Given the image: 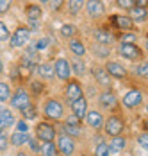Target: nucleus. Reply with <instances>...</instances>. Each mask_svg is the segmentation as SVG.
Listing matches in <instances>:
<instances>
[{
	"label": "nucleus",
	"mask_w": 148,
	"mask_h": 156,
	"mask_svg": "<svg viewBox=\"0 0 148 156\" xmlns=\"http://www.w3.org/2000/svg\"><path fill=\"white\" fill-rule=\"evenodd\" d=\"M145 109H146V113H148V104H146V108H145Z\"/></svg>",
	"instance_id": "obj_54"
},
{
	"label": "nucleus",
	"mask_w": 148,
	"mask_h": 156,
	"mask_svg": "<svg viewBox=\"0 0 148 156\" xmlns=\"http://www.w3.org/2000/svg\"><path fill=\"white\" fill-rule=\"evenodd\" d=\"M22 115H23V119H25V120H32V119H36V117H38L36 106H34V104H30L29 108H25L23 111H22Z\"/></svg>",
	"instance_id": "obj_34"
},
{
	"label": "nucleus",
	"mask_w": 148,
	"mask_h": 156,
	"mask_svg": "<svg viewBox=\"0 0 148 156\" xmlns=\"http://www.w3.org/2000/svg\"><path fill=\"white\" fill-rule=\"evenodd\" d=\"M70 50L73 52V56H77V58H84L86 56V47H84V43L80 41V40H77V38H72L70 40Z\"/></svg>",
	"instance_id": "obj_21"
},
{
	"label": "nucleus",
	"mask_w": 148,
	"mask_h": 156,
	"mask_svg": "<svg viewBox=\"0 0 148 156\" xmlns=\"http://www.w3.org/2000/svg\"><path fill=\"white\" fill-rule=\"evenodd\" d=\"M104 68L107 70V74H109L111 77H118V79H125L127 77V68H125L121 63H118V61H109Z\"/></svg>",
	"instance_id": "obj_15"
},
{
	"label": "nucleus",
	"mask_w": 148,
	"mask_h": 156,
	"mask_svg": "<svg viewBox=\"0 0 148 156\" xmlns=\"http://www.w3.org/2000/svg\"><path fill=\"white\" fill-rule=\"evenodd\" d=\"M9 102H11V106H13L15 109H18V111H23L25 108H29L30 104H32L29 92H27V90H23V88H18L15 94L11 95Z\"/></svg>",
	"instance_id": "obj_4"
},
{
	"label": "nucleus",
	"mask_w": 148,
	"mask_h": 156,
	"mask_svg": "<svg viewBox=\"0 0 148 156\" xmlns=\"http://www.w3.org/2000/svg\"><path fill=\"white\" fill-rule=\"evenodd\" d=\"M137 144L148 151V131H143V133L137 135Z\"/></svg>",
	"instance_id": "obj_36"
},
{
	"label": "nucleus",
	"mask_w": 148,
	"mask_h": 156,
	"mask_svg": "<svg viewBox=\"0 0 148 156\" xmlns=\"http://www.w3.org/2000/svg\"><path fill=\"white\" fill-rule=\"evenodd\" d=\"M93 77H95V81H96L100 86H104L105 90H111L113 81H111V76L107 74L105 68H102V66H95V68H93Z\"/></svg>",
	"instance_id": "obj_14"
},
{
	"label": "nucleus",
	"mask_w": 148,
	"mask_h": 156,
	"mask_svg": "<svg viewBox=\"0 0 148 156\" xmlns=\"http://www.w3.org/2000/svg\"><path fill=\"white\" fill-rule=\"evenodd\" d=\"M29 38H30V31L27 29V27H18V29L13 32L9 43H11L13 48H20V47H23V45H27Z\"/></svg>",
	"instance_id": "obj_10"
},
{
	"label": "nucleus",
	"mask_w": 148,
	"mask_h": 156,
	"mask_svg": "<svg viewBox=\"0 0 148 156\" xmlns=\"http://www.w3.org/2000/svg\"><path fill=\"white\" fill-rule=\"evenodd\" d=\"M32 156H39V154H32Z\"/></svg>",
	"instance_id": "obj_55"
},
{
	"label": "nucleus",
	"mask_w": 148,
	"mask_h": 156,
	"mask_svg": "<svg viewBox=\"0 0 148 156\" xmlns=\"http://www.w3.org/2000/svg\"><path fill=\"white\" fill-rule=\"evenodd\" d=\"M134 41H136V34L134 32H129V34L121 36V43H134Z\"/></svg>",
	"instance_id": "obj_45"
},
{
	"label": "nucleus",
	"mask_w": 148,
	"mask_h": 156,
	"mask_svg": "<svg viewBox=\"0 0 148 156\" xmlns=\"http://www.w3.org/2000/svg\"><path fill=\"white\" fill-rule=\"evenodd\" d=\"M125 131V122L119 115H111L109 119H105L104 122V133L107 136H119Z\"/></svg>",
	"instance_id": "obj_2"
},
{
	"label": "nucleus",
	"mask_w": 148,
	"mask_h": 156,
	"mask_svg": "<svg viewBox=\"0 0 148 156\" xmlns=\"http://www.w3.org/2000/svg\"><path fill=\"white\" fill-rule=\"evenodd\" d=\"M46 45H48V40H39V41L36 43V50H43Z\"/></svg>",
	"instance_id": "obj_47"
},
{
	"label": "nucleus",
	"mask_w": 148,
	"mask_h": 156,
	"mask_svg": "<svg viewBox=\"0 0 148 156\" xmlns=\"http://www.w3.org/2000/svg\"><path fill=\"white\" fill-rule=\"evenodd\" d=\"M9 99H11V88H9V84L0 81V102H5Z\"/></svg>",
	"instance_id": "obj_30"
},
{
	"label": "nucleus",
	"mask_w": 148,
	"mask_h": 156,
	"mask_svg": "<svg viewBox=\"0 0 148 156\" xmlns=\"http://www.w3.org/2000/svg\"><path fill=\"white\" fill-rule=\"evenodd\" d=\"M143 126H145V131H148V119L145 120V122H143Z\"/></svg>",
	"instance_id": "obj_51"
},
{
	"label": "nucleus",
	"mask_w": 148,
	"mask_h": 156,
	"mask_svg": "<svg viewBox=\"0 0 148 156\" xmlns=\"http://www.w3.org/2000/svg\"><path fill=\"white\" fill-rule=\"evenodd\" d=\"M70 108H72V113H73L77 119H84L86 117V113H88V101H86V97L82 95V97H79V99H75L70 102Z\"/></svg>",
	"instance_id": "obj_13"
},
{
	"label": "nucleus",
	"mask_w": 148,
	"mask_h": 156,
	"mask_svg": "<svg viewBox=\"0 0 148 156\" xmlns=\"http://www.w3.org/2000/svg\"><path fill=\"white\" fill-rule=\"evenodd\" d=\"M145 47H146V48H148V38H146V41H145Z\"/></svg>",
	"instance_id": "obj_52"
},
{
	"label": "nucleus",
	"mask_w": 148,
	"mask_h": 156,
	"mask_svg": "<svg viewBox=\"0 0 148 156\" xmlns=\"http://www.w3.org/2000/svg\"><path fill=\"white\" fill-rule=\"evenodd\" d=\"M62 133H66V135H68V136H72V138H77V136H80V135H82V129H80V126H68V124H64Z\"/></svg>",
	"instance_id": "obj_28"
},
{
	"label": "nucleus",
	"mask_w": 148,
	"mask_h": 156,
	"mask_svg": "<svg viewBox=\"0 0 148 156\" xmlns=\"http://www.w3.org/2000/svg\"><path fill=\"white\" fill-rule=\"evenodd\" d=\"M29 133H20V131H15L13 135H11V138H9V144H13V145H23V144H27L29 142Z\"/></svg>",
	"instance_id": "obj_26"
},
{
	"label": "nucleus",
	"mask_w": 148,
	"mask_h": 156,
	"mask_svg": "<svg viewBox=\"0 0 148 156\" xmlns=\"http://www.w3.org/2000/svg\"><path fill=\"white\" fill-rule=\"evenodd\" d=\"M134 72H136V76H137V77L148 79V61L137 63V65H136V68H134Z\"/></svg>",
	"instance_id": "obj_29"
},
{
	"label": "nucleus",
	"mask_w": 148,
	"mask_h": 156,
	"mask_svg": "<svg viewBox=\"0 0 148 156\" xmlns=\"http://www.w3.org/2000/svg\"><path fill=\"white\" fill-rule=\"evenodd\" d=\"M54 72H56V76H57L61 81H68V79L72 77V66H70V61L64 59V58L56 59V63H54Z\"/></svg>",
	"instance_id": "obj_9"
},
{
	"label": "nucleus",
	"mask_w": 148,
	"mask_h": 156,
	"mask_svg": "<svg viewBox=\"0 0 148 156\" xmlns=\"http://www.w3.org/2000/svg\"><path fill=\"white\" fill-rule=\"evenodd\" d=\"M86 122H88V126L91 127V129H95V131H98V129H102L104 127V115L98 111V109H88V113H86Z\"/></svg>",
	"instance_id": "obj_12"
},
{
	"label": "nucleus",
	"mask_w": 148,
	"mask_h": 156,
	"mask_svg": "<svg viewBox=\"0 0 148 156\" xmlns=\"http://www.w3.org/2000/svg\"><path fill=\"white\" fill-rule=\"evenodd\" d=\"M25 13H27V18L30 22H38L41 18V7L39 5H34V4H29L25 7Z\"/></svg>",
	"instance_id": "obj_25"
},
{
	"label": "nucleus",
	"mask_w": 148,
	"mask_h": 156,
	"mask_svg": "<svg viewBox=\"0 0 148 156\" xmlns=\"http://www.w3.org/2000/svg\"><path fill=\"white\" fill-rule=\"evenodd\" d=\"M93 36L98 41V45H109V43L114 41V36L109 31H105V29H96V31L93 32Z\"/></svg>",
	"instance_id": "obj_20"
},
{
	"label": "nucleus",
	"mask_w": 148,
	"mask_h": 156,
	"mask_svg": "<svg viewBox=\"0 0 148 156\" xmlns=\"http://www.w3.org/2000/svg\"><path fill=\"white\" fill-rule=\"evenodd\" d=\"M86 9H88V15L93 16V18H100L105 13L102 0H88L86 2Z\"/></svg>",
	"instance_id": "obj_16"
},
{
	"label": "nucleus",
	"mask_w": 148,
	"mask_h": 156,
	"mask_svg": "<svg viewBox=\"0 0 148 156\" xmlns=\"http://www.w3.org/2000/svg\"><path fill=\"white\" fill-rule=\"evenodd\" d=\"M57 136V131L56 127L48 122H39L36 126V138L41 142H54Z\"/></svg>",
	"instance_id": "obj_6"
},
{
	"label": "nucleus",
	"mask_w": 148,
	"mask_h": 156,
	"mask_svg": "<svg viewBox=\"0 0 148 156\" xmlns=\"http://www.w3.org/2000/svg\"><path fill=\"white\" fill-rule=\"evenodd\" d=\"M36 68H38V76L43 77V79H52L54 76H56L54 65H50V63H41V65H38Z\"/></svg>",
	"instance_id": "obj_23"
},
{
	"label": "nucleus",
	"mask_w": 148,
	"mask_h": 156,
	"mask_svg": "<svg viewBox=\"0 0 148 156\" xmlns=\"http://www.w3.org/2000/svg\"><path fill=\"white\" fill-rule=\"evenodd\" d=\"M62 4H64V0H52V9L54 11H59Z\"/></svg>",
	"instance_id": "obj_46"
},
{
	"label": "nucleus",
	"mask_w": 148,
	"mask_h": 156,
	"mask_svg": "<svg viewBox=\"0 0 148 156\" xmlns=\"http://www.w3.org/2000/svg\"><path fill=\"white\" fill-rule=\"evenodd\" d=\"M95 54H96V58H107L109 56V48L102 47V45H95Z\"/></svg>",
	"instance_id": "obj_39"
},
{
	"label": "nucleus",
	"mask_w": 148,
	"mask_h": 156,
	"mask_svg": "<svg viewBox=\"0 0 148 156\" xmlns=\"http://www.w3.org/2000/svg\"><path fill=\"white\" fill-rule=\"evenodd\" d=\"M143 99H145L143 92H139V90H129V92H125V95L121 97V104L129 109H134V108H137V106L143 104Z\"/></svg>",
	"instance_id": "obj_7"
},
{
	"label": "nucleus",
	"mask_w": 148,
	"mask_h": 156,
	"mask_svg": "<svg viewBox=\"0 0 148 156\" xmlns=\"http://www.w3.org/2000/svg\"><path fill=\"white\" fill-rule=\"evenodd\" d=\"M70 66H72V74H77V76H84L86 74V63L82 61V58L75 56L70 61Z\"/></svg>",
	"instance_id": "obj_24"
},
{
	"label": "nucleus",
	"mask_w": 148,
	"mask_h": 156,
	"mask_svg": "<svg viewBox=\"0 0 148 156\" xmlns=\"http://www.w3.org/2000/svg\"><path fill=\"white\" fill-rule=\"evenodd\" d=\"M95 156H111V153H109V145H107L105 142L96 144V147H95Z\"/></svg>",
	"instance_id": "obj_32"
},
{
	"label": "nucleus",
	"mask_w": 148,
	"mask_h": 156,
	"mask_svg": "<svg viewBox=\"0 0 148 156\" xmlns=\"http://www.w3.org/2000/svg\"><path fill=\"white\" fill-rule=\"evenodd\" d=\"M109 145V153H111V156L118 154V153H121L125 147H127V138L125 136H113L111 138V144H107Z\"/></svg>",
	"instance_id": "obj_18"
},
{
	"label": "nucleus",
	"mask_w": 148,
	"mask_h": 156,
	"mask_svg": "<svg viewBox=\"0 0 148 156\" xmlns=\"http://www.w3.org/2000/svg\"><path fill=\"white\" fill-rule=\"evenodd\" d=\"M9 147V136L5 135V131H0V153H4Z\"/></svg>",
	"instance_id": "obj_35"
},
{
	"label": "nucleus",
	"mask_w": 148,
	"mask_h": 156,
	"mask_svg": "<svg viewBox=\"0 0 148 156\" xmlns=\"http://www.w3.org/2000/svg\"><path fill=\"white\" fill-rule=\"evenodd\" d=\"M116 4L121 9H132L134 5H136V0H116Z\"/></svg>",
	"instance_id": "obj_37"
},
{
	"label": "nucleus",
	"mask_w": 148,
	"mask_h": 156,
	"mask_svg": "<svg viewBox=\"0 0 148 156\" xmlns=\"http://www.w3.org/2000/svg\"><path fill=\"white\" fill-rule=\"evenodd\" d=\"M30 145V149L34 151V154H38L39 151H41V144H39V140L38 138H29V142H27Z\"/></svg>",
	"instance_id": "obj_38"
},
{
	"label": "nucleus",
	"mask_w": 148,
	"mask_h": 156,
	"mask_svg": "<svg viewBox=\"0 0 148 156\" xmlns=\"http://www.w3.org/2000/svg\"><path fill=\"white\" fill-rule=\"evenodd\" d=\"M11 2L13 0H0V15H5L11 7Z\"/></svg>",
	"instance_id": "obj_42"
},
{
	"label": "nucleus",
	"mask_w": 148,
	"mask_h": 156,
	"mask_svg": "<svg viewBox=\"0 0 148 156\" xmlns=\"http://www.w3.org/2000/svg\"><path fill=\"white\" fill-rule=\"evenodd\" d=\"M75 149H77L75 138L68 136L66 133H61L59 136H57V151H59L62 156H73Z\"/></svg>",
	"instance_id": "obj_5"
},
{
	"label": "nucleus",
	"mask_w": 148,
	"mask_h": 156,
	"mask_svg": "<svg viewBox=\"0 0 148 156\" xmlns=\"http://www.w3.org/2000/svg\"><path fill=\"white\" fill-rule=\"evenodd\" d=\"M64 124H68V126H80V119H77L73 113H72L70 117H66V119H64Z\"/></svg>",
	"instance_id": "obj_43"
},
{
	"label": "nucleus",
	"mask_w": 148,
	"mask_h": 156,
	"mask_svg": "<svg viewBox=\"0 0 148 156\" xmlns=\"http://www.w3.org/2000/svg\"><path fill=\"white\" fill-rule=\"evenodd\" d=\"M98 102L107 111H113V109L118 108V97H116V94L113 90H104L100 94V97H98Z\"/></svg>",
	"instance_id": "obj_11"
},
{
	"label": "nucleus",
	"mask_w": 148,
	"mask_h": 156,
	"mask_svg": "<svg viewBox=\"0 0 148 156\" xmlns=\"http://www.w3.org/2000/svg\"><path fill=\"white\" fill-rule=\"evenodd\" d=\"M84 4H86V0H70V2H68L70 13H72V15H79V11L84 7Z\"/></svg>",
	"instance_id": "obj_31"
},
{
	"label": "nucleus",
	"mask_w": 148,
	"mask_h": 156,
	"mask_svg": "<svg viewBox=\"0 0 148 156\" xmlns=\"http://www.w3.org/2000/svg\"><path fill=\"white\" fill-rule=\"evenodd\" d=\"M136 5H139V7H146L148 0H136Z\"/></svg>",
	"instance_id": "obj_48"
},
{
	"label": "nucleus",
	"mask_w": 148,
	"mask_h": 156,
	"mask_svg": "<svg viewBox=\"0 0 148 156\" xmlns=\"http://www.w3.org/2000/svg\"><path fill=\"white\" fill-rule=\"evenodd\" d=\"M2 72H4V61L0 59V76H2Z\"/></svg>",
	"instance_id": "obj_49"
},
{
	"label": "nucleus",
	"mask_w": 148,
	"mask_h": 156,
	"mask_svg": "<svg viewBox=\"0 0 148 156\" xmlns=\"http://www.w3.org/2000/svg\"><path fill=\"white\" fill-rule=\"evenodd\" d=\"M13 124H16L15 113L11 109L0 108V131H4L5 127H11Z\"/></svg>",
	"instance_id": "obj_17"
},
{
	"label": "nucleus",
	"mask_w": 148,
	"mask_h": 156,
	"mask_svg": "<svg viewBox=\"0 0 148 156\" xmlns=\"http://www.w3.org/2000/svg\"><path fill=\"white\" fill-rule=\"evenodd\" d=\"M43 115H45V119L54 120V122L62 120L64 119V106H62V102L59 99H56V97L46 99L43 104Z\"/></svg>",
	"instance_id": "obj_1"
},
{
	"label": "nucleus",
	"mask_w": 148,
	"mask_h": 156,
	"mask_svg": "<svg viewBox=\"0 0 148 156\" xmlns=\"http://www.w3.org/2000/svg\"><path fill=\"white\" fill-rule=\"evenodd\" d=\"M7 38H9V29L5 27V23L0 22V41H4V40H7Z\"/></svg>",
	"instance_id": "obj_44"
},
{
	"label": "nucleus",
	"mask_w": 148,
	"mask_h": 156,
	"mask_svg": "<svg viewBox=\"0 0 148 156\" xmlns=\"http://www.w3.org/2000/svg\"><path fill=\"white\" fill-rule=\"evenodd\" d=\"M113 22H114V25L118 27L119 31H127V32L134 31V22L129 16H114Z\"/></svg>",
	"instance_id": "obj_19"
},
{
	"label": "nucleus",
	"mask_w": 148,
	"mask_h": 156,
	"mask_svg": "<svg viewBox=\"0 0 148 156\" xmlns=\"http://www.w3.org/2000/svg\"><path fill=\"white\" fill-rule=\"evenodd\" d=\"M129 11H130V16H129V18H130V20H137V22H145V20H146L148 18V9L146 7H139V5H134L132 9H129Z\"/></svg>",
	"instance_id": "obj_22"
},
{
	"label": "nucleus",
	"mask_w": 148,
	"mask_h": 156,
	"mask_svg": "<svg viewBox=\"0 0 148 156\" xmlns=\"http://www.w3.org/2000/svg\"><path fill=\"white\" fill-rule=\"evenodd\" d=\"M82 95H84V90H82L80 83H79L77 79H68V81H66V86H64V97L72 102V101L82 97Z\"/></svg>",
	"instance_id": "obj_8"
},
{
	"label": "nucleus",
	"mask_w": 148,
	"mask_h": 156,
	"mask_svg": "<svg viewBox=\"0 0 148 156\" xmlns=\"http://www.w3.org/2000/svg\"><path fill=\"white\" fill-rule=\"evenodd\" d=\"M16 131H20V133H29V124H27L25 119H22V120L16 122Z\"/></svg>",
	"instance_id": "obj_40"
},
{
	"label": "nucleus",
	"mask_w": 148,
	"mask_h": 156,
	"mask_svg": "<svg viewBox=\"0 0 148 156\" xmlns=\"http://www.w3.org/2000/svg\"><path fill=\"white\" fill-rule=\"evenodd\" d=\"M16 156H27V153H23V151H18V153H16Z\"/></svg>",
	"instance_id": "obj_50"
},
{
	"label": "nucleus",
	"mask_w": 148,
	"mask_h": 156,
	"mask_svg": "<svg viewBox=\"0 0 148 156\" xmlns=\"http://www.w3.org/2000/svg\"><path fill=\"white\" fill-rule=\"evenodd\" d=\"M39 153H41L43 156H57L59 154V151H57V147H56L54 142H43Z\"/></svg>",
	"instance_id": "obj_27"
},
{
	"label": "nucleus",
	"mask_w": 148,
	"mask_h": 156,
	"mask_svg": "<svg viewBox=\"0 0 148 156\" xmlns=\"http://www.w3.org/2000/svg\"><path fill=\"white\" fill-rule=\"evenodd\" d=\"M118 54L129 61H143V50L136 43H121L118 47Z\"/></svg>",
	"instance_id": "obj_3"
},
{
	"label": "nucleus",
	"mask_w": 148,
	"mask_h": 156,
	"mask_svg": "<svg viewBox=\"0 0 148 156\" xmlns=\"http://www.w3.org/2000/svg\"><path fill=\"white\" fill-rule=\"evenodd\" d=\"M75 32H77V29H75V25H72V23H64V25L61 27V34H62L64 38H73Z\"/></svg>",
	"instance_id": "obj_33"
},
{
	"label": "nucleus",
	"mask_w": 148,
	"mask_h": 156,
	"mask_svg": "<svg viewBox=\"0 0 148 156\" xmlns=\"http://www.w3.org/2000/svg\"><path fill=\"white\" fill-rule=\"evenodd\" d=\"M30 90H32L34 94L43 92V83H41V81H32V83H30Z\"/></svg>",
	"instance_id": "obj_41"
},
{
	"label": "nucleus",
	"mask_w": 148,
	"mask_h": 156,
	"mask_svg": "<svg viewBox=\"0 0 148 156\" xmlns=\"http://www.w3.org/2000/svg\"><path fill=\"white\" fill-rule=\"evenodd\" d=\"M39 2H41V4H45V2H50V0H39Z\"/></svg>",
	"instance_id": "obj_53"
}]
</instances>
